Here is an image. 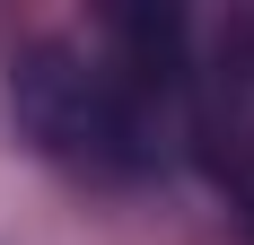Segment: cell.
<instances>
[{"label":"cell","mask_w":254,"mask_h":245,"mask_svg":"<svg viewBox=\"0 0 254 245\" xmlns=\"http://www.w3.org/2000/svg\"><path fill=\"white\" fill-rule=\"evenodd\" d=\"M193 88H158L114 61H88L70 44H26L9 61V122L44 149L53 167L131 184L167 158V131H184Z\"/></svg>","instance_id":"obj_1"}]
</instances>
